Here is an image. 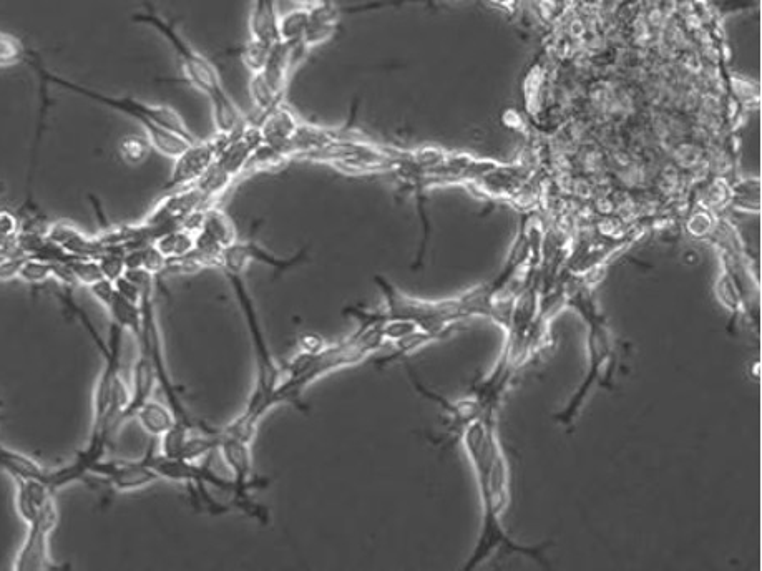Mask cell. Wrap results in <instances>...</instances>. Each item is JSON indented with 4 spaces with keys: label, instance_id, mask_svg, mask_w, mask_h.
<instances>
[{
    "label": "cell",
    "instance_id": "cell-4",
    "mask_svg": "<svg viewBox=\"0 0 762 571\" xmlns=\"http://www.w3.org/2000/svg\"><path fill=\"white\" fill-rule=\"evenodd\" d=\"M44 77L49 82L65 88V90L79 93L88 100L100 103L103 107L112 108L115 112L122 113L125 117L140 123L147 133L150 147L163 157L175 160L181 152H185L186 148L190 147L191 143L198 140L191 133L185 120L181 118L180 113L168 105H153V103L142 102V100L133 97H112V95H105V93L97 92V90L84 87L79 83L70 82V80L60 79L57 75L47 74V72H45Z\"/></svg>",
    "mask_w": 762,
    "mask_h": 571
},
{
    "label": "cell",
    "instance_id": "cell-14",
    "mask_svg": "<svg viewBox=\"0 0 762 571\" xmlns=\"http://www.w3.org/2000/svg\"><path fill=\"white\" fill-rule=\"evenodd\" d=\"M158 384L157 372L155 366L150 361V357L145 356L143 352H138L137 362L133 366L132 386H130V402L127 409L123 412L122 422L133 419L145 402L150 401Z\"/></svg>",
    "mask_w": 762,
    "mask_h": 571
},
{
    "label": "cell",
    "instance_id": "cell-7",
    "mask_svg": "<svg viewBox=\"0 0 762 571\" xmlns=\"http://www.w3.org/2000/svg\"><path fill=\"white\" fill-rule=\"evenodd\" d=\"M228 140L230 137L215 133V137L210 140H196L195 143H191L185 152H181L173 160L171 175L163 186V191L168 193V191L180 190L200 180L201 176L205 175L206 171L210 170V166L215 163Z\"/></svg>",
    "mask_w": 762,
    "mask_h": 571
},
{
    "label": "cell",
    "instance_id": "cell-1",
    "mask_svg": "<svg viewBox=\"0 0 762 571\" xmlns=\"http://www.w3.org/2000/svg\"><path fill=\"white\" fill-rule=\"evenodd\" d=\"M465 454L474 467L482 502V528L474 552L464 565V570H474L495 553H520L523 557L543 562L548 545L525 547L513 542L502 525V515L508 503V465L490 415H480L470 420L460 432Z\"/></svg>",
    "mask_w": 762,
    "mask_h": 571
},
{
    "label": "cell",
    "instance_id": "cell-2",
    "mask_svg": "<svg viewBox=\"0 0 762 571\" xmlns=\"http://www.w3.org/2000/svg\"><path fill=\"white\" fill-rule=\"evenodd\" d=\"M342 314L356 319L359 324L356 332L336 344H326L321 351L313 354L299 352L284 369L283 381L273 397L274 407L286 404L299 410L308 409L303 404V397L314 382L321 381L333 372L357 366L381 351L387 341L382 331V321L374 311L347 306Z\"/></svg>",
    "mask_w": 762,
    "mask_h": 571
},
{
    "label": "cell",
    "instance_id": "cell-27",
    "mask_svg": "<svg viewBox=\"0 0 762 571\" xmlns=\"http://www.w3.org/2000/svg\"><path fill=\"white\" fill-rule=\"evenodd\" d=\"M100 269H102L103 278L115 281L127 271L125 266V251L122 249H107L105 253L97 258Z\"/></svg>",
    "mask_w": 762,
    "mask_h": 571
},
{
    "label": "cell",
    "instance_id": "cell-5",
    "mask_svg": "<svg viewBox=\"0 0 762 571\" xmlns=\"http://www.w3.org/2000/svg\"><path fill=\"white\" fill-rule=\"evenodd\" d=\"M59 520V507L54 498L39 513V517L27 525L24 542L20 545L12 565L15 571H44L54 568L50 558V537L54 535Z\"/></svg>",
    "mask_w": 762,
    "mask_h": 571
},
{
    "label": "cell",
    "instance_id": "cell-11",
    "mask_svg": "<svg viewBox=\"0 0 762 571\" xmlns=\"http://www.w3.org/2000/svg\"><path fill=\"white\" fill-rule=\"evenodd\" d=\"M47 240L52 241L54 245L64 249L65 253L75 258L97 259L102 256L107 249L100 243L97 235L88 236L84 231H80L77 226L69 221H55L50 223L44 230Z\"/></svg>",
    "mask_w": 762,
    "mask_h": 571
},
{
    "label": "cell",
    "instance_id": "cell-21",
    "mask_svg": "<svg viewBox=\"0 0 762 571\" xmlns=\"http://www.w3.org/2000/svg\"><path fill=\"white\" fill-rule=\"evenodd\" d=\"M22 221L12 211L0 210V249L7 253H20L17 248L22 233Z\"/></svg>",
    "mask_w": 762,
    "mask_h": 571
},
{
    "label": "cell",
    "instance_id": "cell-18",
    "mask_svg": "<svg viewBox=\"0 0 762 571\" xmlns=\"http://www.w3.org/2000/svg\"><path fill=\"white\" fill-rule=\"evenodd\" d=\"M196 233L186 230V228H176V230L167 231L162 236H158L153 241L155 248L167 259L180 258L195 249Z\"/></svg>",
    "mask_w": 762,
    "mask_h": 571
},
{
    "label": "cell",
    "instance_id": "cell-10",
    "mask_svg": "<svg viewBox=\"0 0 762 571\" xmlns=\"http://www.w3.org/2000/svg\"><path fill=\"white\" fill-rule=\"evenodd\" d=\"M341 17V7L334 4V0H323L321 4L309 7V20L303 39L294 45H298L299 50L308 57L309 52L328 44L338 34Z\"/></svg>",
    "mask_w": 762,
    "mask_h": 571
},
{
    "label": "cell",
    "instance_id": "cell-19",
    "mask_svg": "<svg viewBox=\"0 0 762 571\" xmlns=\"http://www.w3.org/2000/svg\"><path fill=\"white\" fill-rule=\"evenodd\" d=\"M309 7H299L286 15H279V40L299 44L308 25Z\"/></svg>",
    "mask_w": 762,
    "mask_h": 571
},
{
    "label": "cell",
    "instance_id": "cell-12",
    "mask_svg": "<svg viewBox=\"0 0 762 571\" xmlns=\"http://www.w3.org/2000/svg\"><path fill=\"white\" fill-rule=\"evenodd\" d=\"M15 508L25 525L34 522L47 503L55 498V490L35 479H14Z\"/></svg>",
    "mask_w": 762,
    "mask_h": 571
},
{
    "label": "cell",
    "instance_id": "cell-3",
    "mask_svg": "<svg viewBox=\"0 0 762 571\" xmlns=\"http://www.w3.org/2000/svg\"><path fill=\"white\" fill-rule=\"evenodd\" d=\"M133 22L148 25V27L157 30L158 34L162 35L163 39L171 45V49L175 50L186 82L210 100L211 115H213L216 133L231 137L248 125V118L236 105L235 98L231 97L226 90L216 65L206 55L198 52L178 32L173 22L158 14L157 10L150 5H147V9L143 12L133 15Z\"/></svg>",
    "mask_w": 762,
    "mask_h": 571
},
{
    "label": "cell",
    "instance_id": "cell-16",
    "mask_svg": "<svg viewBox=\"0 0 762 571\" xmlns=\"http://www.w3.org/2000/svg\"><path fill=\"white\" fill-rule=\"evenodd\" d=\"M133 419L138 420V424L142 425V429L152 437H162L167 434L168 430L178 422L176 415L170 406H165L162 402L150 401L145 402L140 409L135 412Z\"/></svg>",
    "mask_w": 762,
    "mask_h": 571
},
{
    "label": "cell",
    "instance_id": "cell-31",
    "mask_svg": "<svg viewBox=\"0 0 762 571\" xmlns=\"http://www.w3.org/2000/svg\"><path fill=\"white\" fill-rule=\"evenodd\" d=\"M0 406H2V404H0Z\"/></svg>",
    "mask_w": 762,
    "mask_h": 571
},
{
    "label": "cell",
    "instance_id": "cell-13",
    "mask_svg": "<svg viewBox=\"0 0 762 571\" xmlns=\"http://www.w3.org/2000/svg\"><path fill=\"white\" fill-rule=\"evenodd\" d=\"M0 470H4L12 479L40 480L54 489L55 469L45 467L30 455L20 454L4 444H0Z\"/></svg>",
    "mask_w": 762,
    "mask_h": 571
},
{
    "label": "cell",
    "instance_id": "cell-6",
    "mask_svg": "<svg viewBox=\"0 0 762 571\" xmlns=\"http://www.w3.org/2000/svg\"><path fill=\"white\" fill-rule=\"evenodd\" d=\"M308 261V248L299 249L298 253L289 256V258H281V256H276L268 249L263 248L258 241L250 238L246 241L238 240L233 245L228 246L221 253L220 268L218 269H221L225 276L226 274H243L245 276V271L250 268L251 263H259L273 269L274 276L278 278L279 274L288 273L291 269L303 266Z\"/></svg>",
    "mask_w": 762,
    "mask_h": 571
},
{
    "label": "cell",
    "instance_id": "cell-15",
    "mask_svg": "<svg viewBox=\"0 0 762 571\" xmlns=\"http://www.w3.org/2000/svg\"><path fill=\"white\" fill-rule=\"evenodd\" d=\"M250 39L263 44L279 42L278 0H251Z\"/></svg>",
    "mask_w": 762,
    "mask_h": 571
},
{
    "label": "cell",
    "instance_id": "cell-20",
    "mask_svg": "<svg viewBox=\"0 0 762 571\" xmlns=\"http://www.w3.org/2000/svg\"><path fill=\"white\" fill-rule=\"evenodd\" d=\"M17 279L32 286L45 284L50 279H54V263L47 259L35 258V256H25L20 264Z\"/></svg>",
    "mask_w": 762,
    "mask_h": 571
},
{
    "label": "cell",
    "instance_id": "cell-24",
    "mask_svg": "<svg viewBox=\"0 0 762 571\" xmlns=\"http://www.w3.org/2000/svg\"><path fill=\"white\" fill-rule=\"evenodd\" d=\"M25 47L17 37L0 32V69H9L24 62Z\"/></svg>",
    "mask_w": 762,
    "mask_h": 571
},
{
    "label": "cell",
    "instance_id": "cell-9",
    "mask_svg": "<svg viewBox=\"0 0 762 571\" xmlns=\"http://www.w3.org/2000/svg\"><path fill=\"white\" fill-rule=\"evenodd\" d=\"M587 318L588 321H590V326H592L590 341H588L590 342V371H588L590 374H588L587 381L583 384L577 397L570 402V406L567 407V410L558 417V419L565 422V424H570V422H572L573 417L578 414L577 410L580 409V404H582L583 399L587 397L593 384L598 381L596 372H598V376H600V374H603V372L600 371L603 369L606 362H611V339L610 334H608V329H606L605 324L598 321L595 313H587Z\"/></svg>",
    "mask_w": 762,
    "mask_h": 571
},
{
    "label": "cell",
    "instance_id": "cell-29",
    "mask_svg": "<svg viewBox=\"0 0 762 571\" xmlns=\"http://www.w3.org/2000/svg\"><path fill=\"white\" fill-rule=\"evenodd\" d=\"M291 2H296L301 7H314V5L321 4L323 0H291Z\"/></svg>",
    "mask_w": 762,
    "mask_h": 571
},
{
    "label": "cell",
    "instance_id": "cell-28",
    "mask_svg": "<svg viewBox=\"0 0 762 571\" xmlns=\"http://www.w3.org/2000/svg\"><path fill=\"white\" fill-rule=\"evenodd\" d=\"M88 289H90L93 298L97 299L98 303L102 304L103 308H107L110 301H112L113 296L117 293L115 284L107 278L100 279L97 283H93Z\"/></svg>",
    "mask_w": 762,
    "mask_h": 571
},
{
    "label": "cell",
    "instance_id": "cell-30",
    "mask_svg": "<svg viewBox=\"0 0 762 571\" xmlns=\"http://www.w3.org/2000/svg\"><path fill=\"white\" fill-rule=\"evenodd\" d=\"M10 254L15 253H7V251H4V249H0V261H2L4 258H7V256H10Z\"/></svg>",
    "mask_w": 762,
    "mask_h": 571
},
{
    "label": "cell",
    "instance_id": "cell-17",
    "mask_svg": "<svg viewBox=\"0 0 762 571\" xmlns=\"http://www.w3.org/2000/svg\"><path fill=\"white\" fill-rule=\"evenodd\" d=\"M105 311L110 314L112 324L120 327L123 332H130L135 339H138L140 332H142V311H140V304L130 303L127 299L122 298L120 294L115 293Z\"/></svg>",
    "mask_w": 762,
    "mask_h": 571
},
{
    "label": "cell",
    "instance_id": "cell-8",
    "mask_svg": "<svg viewBox=\"0 0 762 571\" xmlns=\"http://www.w3.org/2000/svg\"><path fill=\"white\" fill-rule=\"evenodd\" d=\"M88 475L105 480L115 492H138L160 482V475L145 457L137 460H95L88 465Z\"/></svg>",
    "mask_w": 762,
    "mask_h": 571
},
{
    "label": "cell",
    "instance_id": "cell-22",
    "mask_svg": "<svg viewBox=\"0 0 762 571\" xmlns=\"http://www.w3.org/2000/svg\"><path fill=\"white\" fill-rule=\"evenodd\" d=\"M67 264L74 274L75 283L80 284V286L90 288L93 283L103 279L102 269H100L97 259L75 258L74 256L67 261Z\"/></svg>",
    "mask_w": 762,
    "mask_h": 571
},
{
    "label": "cell",
    "instance_id": "cell-25",
    "mask_svg": "<svg viewBox=\"0 0 762 571\" xmlns=\"http://www.w3.org/2000/svg\"><path fill=\"white\" fill-rule=\"evenodd\" d=\"M271 47L273 45L248 39L245 47L241 49V59H243V64H245L246 69L250 70L251 74H256V72L263 69L266 60H268L269 52H271Z\"/></svg>",
    "mask_w": 762,
    "mask_h": 571
},
{
    "label": "cell",
    "instance_id": "cell-23",
    "mask_svg": "<svg viewBox=\"0 0 762 571\" xmlns=\"http://www.w3.org/2000/svg\"><path fill=\"white\" fill-rule=\"evenodd\" d=\"M442 0H369L361 4L346 5L341 7L342 14H367V12H376V10L396 9L409 4H434Z\"/></svg>",
    "mask_w": 762,
    "mask_h": 571
},
{
    "label": "cell",
    "instance_id": "cell-26",
    "mask_svg": "<svg viewBox=\"0 0 762 571\" xmlns=\"http://www.w3.org/2000/svg\"><path fill=\"white\" fill-rule=\"evenodd\" d=\"M150 148L152 147H150L148 140H142V138L138 137H127L123 138L122 142H120L118 152H120L123 162L128 163V165H142L147 160Z\"/></svg>",
    "mask_w": 762,
    "mask_h": 571
}]
</instances>
